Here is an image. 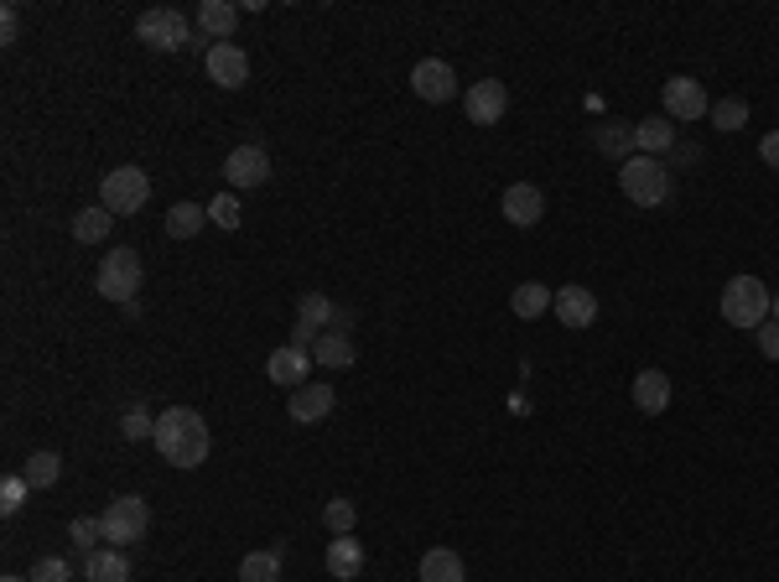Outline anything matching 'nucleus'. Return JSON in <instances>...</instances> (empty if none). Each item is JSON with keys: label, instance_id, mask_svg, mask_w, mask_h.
Returning a JSON list of instances; mask_svg holds the SVG:
<instances>
[{"label": "nucleus", "instance_id": "43", "mask_svg": "<svg viewBox=\"0 0 779 582\" xmlns=\"http://www.w3.org/2000/svg\"><path fill=\"white\" fill-rule=\"evenodd\" d=\"M0 582H32V578H17V572H11V578H0Z\"/></svg>", "mask_w": 779, "mask_h": 582}, {"label": "nucleus", "instance_id": "7", "mask_svg": "<svg viewBox=\"0 0 779 582\" xmlns=\"http://www.w3.org/2000/svg\"><path fill=\"white\" fill-rule=\"evenodd\" d=\"M661 110L671 115V121H681V125H696V121H707V115H712V100H707V89L696 84L692 73H676V79H665V84H661Z\"/></svg>", "mask_w": 779, "mask_h": 582}, {"label": "nucleus", "instance_id": "29", "mask_svg": "<svg viewBox=\"0 0 779 582\" xmlns=\"http://www.w3.org/2000/svg\"><path fill=\"white\" fill-rule=\"evenodd\" d=\"M239 582H281V551L266 547V551H250L239 562Z\"/></svg>", "mask_w": 779, "mask_h": 582}, {"label": "nucleus", "instance_id": "12", "mask_svg": "<svg viewBox=\"0 0 779 582\" xmlns=\"http://www.w3.org/2000/svg\"><path fill=\"white\" fill-rule=\"evenodd\" d=\"M204 69H208V79H214L219 89H245V84H250V58H245L239 42H214L208 58H204Z\"/></svg>", "mask_w": 779, "mask_h": 582}, {"label": "nucleus", "instance_id": "38", "mask_svg": "<svg viewBox=\"0 0 779 582\" xmlns=\"http://www.w3.org/2000/svg\"><path fill=\"white\" fill-rule=\"evenodd\" d=\"M754 339H759L764 360H779V323H775V318H769V323H759V328H754Z\"/></svg>", "mask_w": 779, "mask_h": 582}, {"label": "nucleus", "instance_id": "42", "mask_svg": "<svg viewBox=\"0 0 779 582\" xmlns=\"http://www.w3.org/2000/svg\"><path fill=\"white\" fill-rule=\"evenodd\" d=\"M769 318H775V323H779V291H775V302H769Z\"/></svg>", "mask_w": 779, "mask_h": 582}, {"label": "nucleus", "instance_id": "18", "mask_svg": "<svg viewBox=\"0 0 779 582\" xmlns=\"http://www.w3.org/2000/svg\"><path fill=\"white\" fill-rule=\"evenodd\" d=\"M322 567H328V578L354 582L359 572H364V541H354V536H339V541H328V551H322Z\"/></svg>", "mask_w": 779, "mask_h": 582}, {"label": "nucleus", "instance_id": "32", "mask_svg": "<svg viewBox=\"0 0 779 582\" xmlns=\"http://www.w3.org/2000/svg\"><path fill=\"white\" fill-rule=\"evenodd\" d=\"M322 526H328L333 536H354L359 505H354V499H328V505H322Z\"/></svg>", "mask_w": 779, "mask_h": 582}, {"label": "nucleus", "instance_id": "23", "mask_svg": "<svg viewBox=\"0 0 779 582\" xmlns=\"http://www.w3.org/2000/svg\"><path fill=\"white\" fill-rule=\"evenodd\" d=\"M359 354H354V339L349 333H322L318 343H312V364H322V370H349Z\"/></svg>", "mask_w": 779, "mask_h": 582}, {"label": "nucleus", "instance_id": "4", "mask_svg": "<svg viewBox=\"0 0 779 582\" xmlns=\"http://www.w3.org/2000/svg\"><path fill=\"white\" fill-rule=\"evenodd\" d=\"M769 302H775V291L764 287L759 276H733L723 287V323L754 333L759 323H769Z\"/></svg>", "mask_w": 779, "mask_h": 582}, {"label": "nucleus", "instance_id": "24", "mask_svg": "<svg viewBox=\"0 0 779 582\" xmlns=\"http://www.w3.org/2000/svg\"><path fill=\"white\" fill-rule=\"evenodd\" d=\"M110 229H115V214H110V208H79V214H73V240L79 245H104L110 240Z\"/></svg>", "mask_w": 779, "mask_h": 582}, {"label": "nucleus", "instance_id": "37", "mask_svg": "<svg viewBox=\"0 0 779 582\" xmlns=\"http://www.w3.org/2000/svg\"><path fill=\"white\" fill-rule=\"evenodd\" d=\"M32 582H73V567L63 562V557H42V562L32 567Z\"/></svg>", "mask_w": 779, "mask_h": 582}, {"label": "nucleus", "instance_id": "17", "mask_svg": "<svg viewBox=\"0 0 779 582\" xmlns=\"http://www.w3.org/2000/svg\"><path fill=\"white\" fill-rule=\"evenodd\" d=\"M676 121H671V115H650V121H640L634 125V146H640V156H671L676 152Z\"/></svg>", "mask_w": 779, "mask_h": 582}, {"label": "nucleus", "instance_id": "27", "mask_svg": "<svg viewBox=\"0 0 779 582\" xmlns=\"http://www.w3.org/2000/svg\"><path fill=\"white\" fill-rule=\"evenodd\" d=\"M204 224H208V204H187V198H183V204L167 208V235H172V240H193Z\"/></svg>", "mask_w": 779, "mask_h": 582}, {"label": "nucleus", "instance_id": "28", "mask_svg": "<svg viewBox=\"0 0 779 582\" xmlns=\"http://www.w3.org/2000/svg\"><path fill=\"white\" fill-rule=\"evenodd\" d=\"M21 479L32 484V489H52V484L63 479V458L48 453V447H37L32 458H27V468H21Z\"/></svg>", "mask_w": 779, "mask_h": 582}, {"label": "nucleus", "instance_id": "13", "mask_svg": "<svg viewBox=\"0 0 779 582\" xmlns=\"http://www.w3.org/2000/svg\"><path fill=\"white\" fill-rule=\"evenodd\" d=\"M333 406H339L333 385H328V380H307L302 391H291L287 416H291V422H302V427H312V422H328V416H333Z\"/></svg>", "mask_w": 779, "mask_h": 582}, {"label": "nucleus", "instance_id": "8", "mask_svg": "<svg viewBox=\"0 0 779 582\" xmlns=\"http://www.w3.org/2000/svg\"><path fill=\"white\" fill-rule=\"evenodd\" d=\"M136 37L156 52H177L193 42V21H187L183 11H172V6H156V11H146V17L136 21Z\"/></svg>", "mask_w": 779, "mask_h": 582}, {"label": "nucleus", "instance_id": "9", "mask_svg": "<svg viewBox=\"0 0 779 582\" xmlns=\"http://www.w3.org/2000/svg\"><path fill=\"white\" fill-rule=\"evenodd\" d=\"M224 183L229 188H266L271 183V156L266 146H235V152L224 156Z\"/></svg>", "mask_w": 779, "mask_h": 582}, {"label": "nucleus", "instance_id": "39", "mask_svg": "<svg viewBox=\"0 0 779 582\" xmlns=\"http://www.w3.org/2000/svg\"><path fill=\"white\" fill-rule=\"evenodd\" d=\"M17 32H21V11H17V6H0V42L11 48V42H17Z\"/></svg>", "mask_w": 779, "mask_h": 582}, {"label": "nucleus", "instance_id": "30", "mask_svg": "<svg viewBox=\"0 0 779 582\" xmlns=\"http://www.w3.org/2000/svg\"><path fill=\"white\" fill-rule=\"evenodd\" d=\"M120 437H125V443H146V437H156V416H152V406L131 401V406L120 412Z\"/></svg>", "mask_w": 779, "mask_h": 582}, {"label": "nucleus", "instance_id": "3", "mask_svg": "<svg viewBox=\"0 0 779 582\" xmlns=\"http://www.w3.org/2000/svg\"><path fill=\"white\" fill-rule=\"evenodd\" d=\"M141 256L136 245H115V250H104L100 260V276H94V291H100L104 302H120V308H131L141 291Z\"/></svg>", "mask_w": 779, "mask_h": 582}, {"label": "nucleus", "instance_id": "1", "mask_svg": "<svg viewBox=\"0 0 779 582\" xmlns=\"http://www.w3.org/2000/svg\"><path fill=\"white\" fill-rule=\"evenodd\" d=\"M156 453L172 468H204L208 463V427L193 406H167L156 416Z\"/></svg>", "mask_w": 779, "mask_h": 582}, {"label": "nucleus", "instance_id": "41", "mask_svg": "<svg viewBox=\"0 0 779 582\" xmlns=\"http://www.w3.org/2000/svg\"><path fill=\"white\" fill-rule=\"evenodd\" d=\"M349 328H354V312L339 308V312H333V328H328V333H349Z\"/></svg>", "mask_w": 779, "mask_h": 582}, {"label": "nucleus", "instance_id": "21", "mask_svg": "<svg viewBox=\"0 0 779 582\" xmlns=\"http://www.w3.org/2000/svg\"><path fill=\"white\" fill-rule=\"evenodd\" d=\"M84 582H131V557L120 547H104L84 557Z\"/></svg>", "mask_w": 779, "mask_h": 582}, {"label": "nucleus", "instance_id": "20", "mask_svg": "<svg viewBox=\"0 0 779 582\" xmlns=\"http://www.w3.org/2000/svg\"><path fill=\"white\" fill-rule=\"evenodd\" d=\"M239 27V6L229 0H198V32L214 37V42H229Z\"/></svg>", "mask_w": 779, "mask_h": 582}, {"label": "nucleus", "instance_id": "26", "mask_svg": "<svg viewBox=\"0 0 779 582\" xmlns=\"http://www.w3.org/2000/svg\"><path fill=\"white\" fill-rule=\"evenodd\" d=\"M551 297H557V291L551 287H541V281H520V287L509 291V308H515V318H541L546 308H551Z\"/></svg>", "mask_w": 779, "mask_h": 582}, {"label": "nucleus", "instance_id": "10", "mask_svg": "<svg viewBox=\"0 0 779 582\" xmlns=\"http://www.w3.org/2000/svg\"><path fill=\"white\" fill-rule=\"evenodd\" d=\"M509 110V89L499 84V79H478L468 94H463V115H468V125H499Z\"/></svg>", "mask_w": 779, "mask_h": 582}, {"label": "nucleus", "instance_id": "31", "mask_svg": "<svg viewBox=\"0 0 779 582\" xmlns=\"http://www.w3.org/2000/svg\"><path fill=\"white\" fill-rule=\"evenodd\" d=\"M333 302L322 297V291H302V302H297V323H307V328H318V333H328L333 328Z\"/></svg>", "mask_w": 779, "mask_h": 582}, {"label": "nucleus", "instance_id": "34", "mask_svg": "<svg viewBox=\"0 0 779 582\" xmlns=\"http://www.w3.org/2000/svg\"><path fill=\"white\" fill-rule=\"evenodd\" d=\"M69 541H73V551H84V557H94V541H104V531H100V515H79L69 526Z\"/></svg>", "mask_w": 779, "mask_h": 582}, {"label": "nucleus", "instance_id": "15", "mask_svg": "<svg viewBox=\"0 0 779 582\" xmlns=\"http://www.w3.org/2000/svg\"><path fill=\"white\" fill-rule=\"evenodd\" d=\"M307 375H312V354L307 349H276L271 360H266V380H271L276 391H302Z\"/></svg>", "mask_w": 779, "mask_h": 582}, {"label": "nucleus", "instance_id": "33", "mask_svg": "<svg viewBox=\"0 0 779 582\" xmlns=\"http://www.w3.org/2000/svg\"><path fill=\"white\" fill-rule=\"evenodd\" d=\"M712 125H717V131H744L748 125V104L738 100V94H728V100H717L712 104V115H707Z\"/></svg>", "mask_w": 779, "mask_h": 582}, {"label": "nucleus", "instance_id": "16", "mask_svg": "<svg viewBox=\"0 0 779 582\" xmlns=\"http://www.w3.org/2000/svg\"><path fill=\"white\" fill-rule=\"evenodd\" d=\"M551 308H557L561 328H572V333H582V328L598 323V297L588 287H557Z\"/></svg>", "mask_w": 779, "mask_h": 582}, {"label": "nucleus", "instance_id": "5", "mask_svg": "<svg viewBox=\"0 0 779 582\" xmlns=\"http://www.w3.org/2000/svg\"><path fill=\"white\" fill-rule=\"evenodd\" d=\"M100 531L110 547H131V541H141V536L152 531V510H146V499L141 495H115L110 505H104L100 515Z\"/></svg>", "mask_w": 779, "mask_h": 582}, {"label": "nucleus", "instance_id": "22", "mask_svg": "<svg viewBox=\"0 0 779 582\" xmlns=\"http://www.w3.org/2000/svg\"><path fill=\"white\" fill-rule=\"evenodd\" d=\"M593 146L603 156H613L619 167H624L629 156H634V125H624V121H609V125H593Z\"/></svg>", "mask_w": 779, "mask_h": 582}, {"label": "nucleus", "instance_id": "6", "mask_svg": "<svg viewBox=\"0 0 779 582\" xmlns=\"http://www.w3.org/2000/svg\"><path fill=\"white\" fill-rule=\"evenodd\" d=\"M100 204L110 208V214H141V208L152 204V177L141 167H115V172H104V183H100Z\"/></svg>", "mask_w": 779, "mask_h": 582}, {"label": "nucleus", "instance_id": "19", "mask_svg": "<svg viewBox=\"0 0 779 582\" xmlns=\"http://www.w3.org/2000/svg\"><path fill=\"white\" fill-rule=\"evenodd\" d=\"M634 406H640V416H661L671 406V375L665 370H640L634 375Z\"/></svg>", "mask_w": 779, "mask_h": 582}, {"label": "nucleus", "instance_id": "11", "mask_svg": "<svg viewBox=\"0 0 779 582\" xmlns=\"http://www.w3.org/2000/svg\"><path fill=\"white\" fill-rule=\"evenodd\" d=\"M411 89H416V100H426V104H447L458 94V73H453V63H442V58H422V63L411 69Z\"/></svg>", "mask_w": 779, "mask_h": 582}, {"label": "nucleus", "instance_id": "25", "mask_svg": "<svg viewBox=\"0 0 779 582\" xmlns=\"http://www.w3.org/2000/svg\"><path fill=\"white\" fill-rule=\"evenodd\" d=\"M422 582H468V572H463V557L447 547H432L422 557Z\"/></svg>", "mask_w": 779, "mask_h": 582}, {"label": "nucleus", "instance_id": "35", "mask_svg": "<svg viewBox=\"0 0 779 582\" xmlns=\"http://www.w3.org/2000/svg\"><path fill=\"white\" fill-rule=\"evenodd\" d=\"M208 219L219 224V229H239V219H245V214H239V198H235V193H219V198L208 204Z\"/></svg>", "mask_w": 779, "mask_h": 582}, {"label": "nucleus", "instance_id": "14", "mask_svg": "<svg viewBox=\"0 0 779 582\" xmlns=\"http://www.w3.org/2000/svg\"><path fill=\"white\" fill-rule=\"evenodd\" d=\"M499 208H505V219L515 224V229H536V224L546 219V193L536 188V183H509Z\"/></svg>", "mask_w": 779, "mask_h": 582}, {"label": "nucleus", "instance_id": "40", "mask_svg": "<svg viewBox=\"0 0 779 582\" xmlns=\"http://www.w3.org/2000/svg\"><path fill=\"white\" fill-rule=\"evenodd\" d=\"M759 156H764V167H779V131H769L759 141Z\"/></svg>", "mask_w": 779, "mask_h": 582}, {"label": "nucleus", "instance_id": "36", "mask_svg": "<svg viewBox=\"0 0 779 582\" xmlns=\"http://www.w3.org/2000/svg\"><path fill=\"white\" fill-rule=\"evenodd\" d=\"M27 495H32V484L21 479V474H11V479L0 484V510H6V515H17L21 505H27Z\"/></svg>", "mask_w": 779, "mask_h": 582}, {"label": "nucleus", "instance_id": "2", "mask_svg": "<svg viewBox=\"0 0 779 582\" xmlns=\"http://www.w3.org/2000/svg\"><path fill=\"white\" fill-rule=\"evenodd\" d=\"M619 193L640 208H665L671 204V167L661 156H629L619 167Z\"/></svg>", "mask_w": 779, "mask_h": 582}]
</instances>
